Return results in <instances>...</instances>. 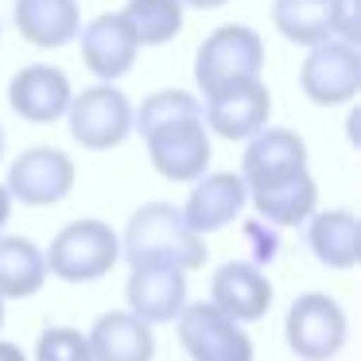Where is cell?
<instances>
[{
  "mask_svg": "<svg viewBox=\"0 0 361 361\" xmlns=\"http://www.w3.org/2000/svg\"><path fill=\"white\" fill-rule=\"evenodd\" d=\"M121 257L128 264H171L183 272H195L206 264V241L187 226L179 206L148 202L128 218L121 237Z\"/></svg>",
  "mask_w": 361,
  "mask_h": 361,
  "instance_id": "obj_1",
  "label": "cell"
},
{
  "mask_svg": "<svg viewBox=\"0 0 361 361\" xmlns=\"http://www.w3.org/2000/svg\"><path fill=\"white\" fill-rule=\"evenodd\" d=\"M47 272L59 276L66 283H94L102 276H109L121 260V237L113 233V226L97 218H82L63 226L51 237V249L43 252Z\"/></svg>",
  "mask_w": 361,
  "mask_h": 361,
  "instance_id": "obj_2",
  "label": "cell"
},
{
  "mask_svg": "<svg viewBox=\"0 0 361 361\" xmlns=\"http://www.w3.org/2000/svg\"><path fill=\"white\" fill-rule=\"evenodd\" d=\"M260 71H264V43L245 24H221L214 35H206L195 55V82L202 97L237 82L260 78Z\"/></svg>",
  "mask_w": 361,
  "mask_h": 361,
  "instance_id": "obj_3",
  "label": "cell"
},
{
  "mask_svg": "<svg viewBox=\"0 0 361 361\" xmlns=\"http://www.w3.org/2000/svg\"><path fill=\"white\" fill-rule=\"evenodd\" d=\"M283 334L295 357L303 361H330L342 353L345 338H350V322L338 299L322 295V291H307L288 307V322Z\"/></svg>",
  "mask_w": 361,
  "mask_h": 361,
  "instance_id": "obj_4",
  "label": "cell"
},
{
  "mask_svg": "<svg viewBox=\"0 0 361 361\" xmlns=\"http://www.w3.org/2000/svg\"><path fill=\"white\" fill-rule=\"evenodd\" d=\"M71 136L90 152H109L121 148L133 133V102L121 94L113 82L90 86L71 97Z\"/></svg>",
  "mask_w": 361,
  "mask_h": 361,
  "instance_id": "obj_5",
  "label": "cell"
},
{
  "mask_svg": "<svg viewBox=\"0 0 361 361\" xmlns=\"http://www.w3.org/2000/svg\"><path fill=\"white\" fill-rule=\"evenodd\" d=\"M179 342L190 361H252V338L214 303H187L179 311Z\"/></svg>",
  "mask_w": 361,
  "mask_h": 361,
  "instance_id": "obj_6",
  "label": "cell"
},
{
  "mask_svg": "<svg viewBox=\"0 0 361 361\" xmlns=\"http://www.w3.org/2000/svg\"><path fill=\"white\" fill-rule=\"evenodd\" d=\"M152 167L171 183H195L210 167V128L202 117H183L144 133Z\"/></svg>",
  "mask_w": 361,
  "mask_h": 361,
  "instance_id": "obj_7",
  "label": "cell"
},
{
  "mask_svg": "<svg viewBox=\"0 0 361 361\" xmlns=\"http://www.w3.org/2000/svg\"><path fill=\"white\" fill-rule=\"evenodd\" d=\"M299 86L322 109L350 105L361 90V51L342 39H326L311 47L303 71H299Z\"/></svg>",
  "mask_w": 361,
  "mask_h": 361,
  "instance_id": "obj_8",
  "label": "cell"
},
{
  "mask_svg": "<svg viewBox=\"0 0 361 361\" xmlns=\"http://www.w3.org/2000/svg\"><path fill=\"white\" fill-rule=\"evenodd\" d=\"M74 159L59 148H27L8 167V195L24 206H55L74 190Z\"/></svg>",
  "mask_w": 361,
  "mask_h": 361,
  "instance_id": "obj_9",
  "label": "cell"
},
{
  "mask_svg": "<svg viewBox=\"0 0 361 361\" xmlns=\"http://www.w3.org/2000/svg\"><path fill=\"white\" fill-rule=\"evenodd\" d=\"M272 117V94L260 78L237 82V86H226L218 94L206 97L202 121L210 133H218L221 140H249Z\"/></svg>",
  "mask_w": 361,
  "mask_h": 361,
  "instance_id": "obj_10",
  "label": "cell"
},
{
  "mask_svg": "<svg viewBox=\"0 0 361 361\" xmlns=\"http://www.w3.org/2000/svg\"><path fill=\"white\" fill-rule=\"evenodd\" d=\"M71 78H66L59 66H43V63H32V66H20L8 82V105L16 117L32 121V125H51V121L66 117L71 109Z\"/></svg>",
  "mask_w": 361,
  "mask_h": 361,
  "instance_id": "obj_11",
  "label": "cell"
},
{
  "mask_svg": "<svg viewBox=\"0 0 361 361\" xmlns=\"http://www.w3.org/2000/svg\"><path fill=\"white\" fill-rule=\"evenodd\" d=\"M245 202H249V187L237 171H206L195 179V190H190L187 206H179V210L187 218V226L198 237H206L241 218Z\"/></svg>",
  "mask_w": 361,
  "mask_h": 361,
  "instance_id": "obj_12",
  "label": "cell"
},
{
  "mask_svg": "<svg viewBox=\"0 0 361 361\" xmlns=\"http://www.w3.org/2000/svg\"><path fill=\"white\" fill-rule=\"evenodd\" d=\"M136 55H140V43L125 12H102L82 27V59L102 82H117L121 74H128Z\"/></svg>",
  "mask_w": 361,
  "mask_h": 361,
  "instance_id": "obj_13",
  "label": "cell"
},
{
  "mask_svg": "<svg viewBox=\"0 0 361 361\" xmlns=\"http://www.w3.org/2000/svg\"><path fill=\"white\" fill-rule=\"evenodd\" d=\"M128 311L144 322H175L187 307V272L171 264H133L128 276Z\"/></svg>",
  "mask_w": 361,
  "mask_h": 361,
  "instance_id": "obj_14",
  "label": "cell"
},
{
  "mask_svg": "<svg viewBox=\"0 0 361 361\" xmlns=\"http://www.w3.org/2000/svg\"><path fill=\"white\" fill-rule=\"evenodd\" d=\"M210 303L233 322H257L272 307V283L249 260H226L210 280Z\"/></svg>",
  "mask_w": 361,
  "mask_h": 361,
  "instance_id": "obj_15",
  "label": "cell"
},
{
  "mask_svg": "<svg viewBox=\"0 0 361 361\" xmlns=\"http://www.w3.org/2000/svg\"><path fill=\"white\" fill-rule=\"evenodd\" d=\"M307 167V144L299 140V133L291 128H260L257 136H249V148L241 159V179L245 187H260L268 179H280V175L303 171Z\"/></svg>",
  "mask_w": 361,
  "mask_h": 361,
  "instance_id": "obj_16",
  "label": "cell"
},
{
  "mask_svg": "<svg viewBox=\"0 0 361 361\" xmlns=\"http://www.w3.org/2000/svg\"><path fill=\"white\" fill-rule=\"evenodd\" d=\"M94 361H152L156 357V334L152 322L136 319L133 311H109L90 326L86 334Z\"/></svg>",
  "mask_w": 361,
  "mask_h": 361,
  "instance_id": "obj_17",
  "label": "cell"
},
{
  "mask_svg": "<svg viewBox=\"0 0 361 361\" xmlns=\"http://www.w3.org/2000/svg\"><path fill=\"white\" fill-rule=\"evenodd\" d=\"M249 198L257 206V214L272 226H299L314 214L319 206V187H314L311 171H291L280 179H268L260 187H249Z\"/></svg>",
  "mask_w": 361,
  "mask_h": 361,
  "instance_id": "obj_18",
  "label": "cell"
},
{
  "mask_svg": "<svg viewBox=\"0 0 361 361\" xmlns=\"http://www.w3.org/2000/svg\"><path fill=\"white\" fill-rule=\"evenodd\" d=\"M12 20H16L20 35L43 51L66 47L82 32L78 0H16Z\"/></svg>",
  "mask_w": 361,
  "mask_h": 361,
  "instance_id": "obj_19",
  "label": "cell"
},
{
  "mask_svg": "<svg viewBox=\"0 0 361 361\" xmlns=\"http://www.w3.org/2000/svg\"><path fill=\"white\" fill-rule=\"evenodd\" d=\"M307 245L326 268H353L361 260V226L353 210H314L307 218Z\"/></svg>",
  "mask_w": 361,
  "mask_h": 361,
  "instance_id": "obj_20",
  "label": "cell"
},
{
  "mask_svg": "<svg viewBox=\"0 0 361 361\" xmlns=\"http://www.w3.org/2000/svg\"><path fill=\"white\" fill-rule=\"evenodd\" d=\"M334 8L338 0H276L272 24L288 43L319 47V43L334 39Z\"/></svg>",
  "mask_w": 361,
  "mask_h": 361,
  "instance_id": "obj_21",
  "label": "cell"
},
{
  "mask_svg": "<svg viewBox=\"0 0 361 361\" xmlns=\"http://www.w3.org/2000/svg\"><path fill=\"white\" fill-rule=\"evenodd\" d=\"M47 280L43 249L27 237H0V299H27Z\"/></svg>",
  "mask_w": 361,
  "mask_h": 361,
  "instance_id": "obj_22",
  "label": "cell"
},
{
  "mask_svg": "<svg viewBox=\"0 0 361 361\" xmlns=\"http://www.w3.org/2000/svg\"><path fill=\"white\" fill-rule=\"evenodd\" d=\"M183 0H128V24L140 47H164L183 32Z\"/></svg>",
  "mask_w": 361,
  "mask_h": 361,
  "instance_id": "obj_23",
  "label": "cell"
},
{
  "mask_svg": "<svg viewBox=\"0 0 361 361\" xmlns=\"http://www.w3.org/2000/svg\"><path fill=\"white\" fill-rule=\"evenodd\" d=\"M183 117H202V105L198 97H190L187 90H159V94L144 97L140 109H133V133H152L159 125H171Z\"/></svg>",
  "mask_w": 361,
  "mask_h": 361,
  "instance_id": "obj_24",
  "label": "cell"
},
{
  "mask_svg": "<svg viewBox=\"0 0 361 361\" xmlns=\"http://www.w3.org/2000/svg\"><path fill=\"white\" fill-rule=\"evenodd\" d=\"M35 361H94L90 342L74 326H47L35 342Z\"/></svg>",
  "mask_w": 361,
  "mask_h": 361,
  "instance_id": "obj_25",
  "label": "cell"
},
{
  "mask_svg": "<svg viewBox=\"0 0 361 361\" xmlns=\"http://www.w3.org/2000/svg\"><path fill=\"white\" fill-rule=\"evenodd\" d=\"M334 39L342 43H361V0H338L334 8Z\"/></svg>",
  "mask_w": 361,
  "mask_h": 361,
  "instance_id": "obj_26",
  "label": "cell"
},
{
  "mask_svg": "<svg viewBox=\"0 0 361 361\" xmlns=\"http://www.w3.org/2000/svg\"><path fill=\"white\" fill-rule=\"evenodd\" d=\"M0 361H27L24 350H20L16 342H8V338H0Z\"/></svg>",
  "mask_w": 361,
  "mask_h": 361,
  "instance_id": "obj_27",
  "label": "cell"
},
{
  "mask_svg": "<svg viewBox=\"0 0 361 361\" xmlns=\"http://www.w3.org/2000/svg\"><path fill=\"white\" fill-rule=\"evenodd\" d=\"M8 214H12V195L8 187H0V229L8 226Z\"/></svg>",
  "mask_w": 361,
  "mask_h": 361,
  "instance_id": "obj_28",
  "label": "cell"
},
{
  "mask_svg": "<svg viewBox=\"0 0 361 361\" xmlns=\"http://www.w3.org/2000/svg\"><path fill=\"white\" fill-rule=\"evenodd\" d=\"M221 4H229V0H183V8H202V12L221 8Z\"/></svg>",
  "mask_w": 361,
  "mask_h": 361,
  "instance_id": "obj_29",
  "label": "cell"
},
{
  "mask_svg": "<svg viewBox=\"0 0 361 361\" xmlns=\"http://www.w3.org/2000/svg\"><path fill=\"white\" fill-rule=\"evenodd\" d=\"M0 159H4V128H0Z\"/></svg>",
  "mask_w": 361,
  "mask_h": 361,
  "instance_id": "obj_30",
  "label": "cell"
},
{
  "mask_svg": "<svg viewBox=\"0 0 361 361\" xmlns=\"http://www.w3.org/2000/svg\"><path fill=\"white\" fill-rule=\"evenodd\" d=\"M0 326H4V299H0Z\"/></svg>",
  "mask_w": 361,
  "mask_h": 361,
  "instance_id": "obj_31",
  "label": "cell"
}]
</instances>
